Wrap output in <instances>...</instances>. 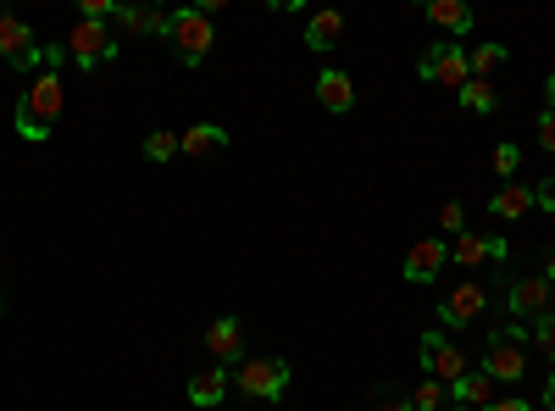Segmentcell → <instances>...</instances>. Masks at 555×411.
Masks as SVG:
<instances>
[{
	"label": "cell",
	"mask_w": 555,
	"mask_h": 411,
	"mask_svg": "<svg viewBox=\"0 0 555 411\" xmlns=\"http://www.w3.org/2000/svg\"><path fill=\"white\" fill-rule=\"evenodd\" d=\"M522 345H528V329H522V323L494 329V334H489V356H483V373H489L494 384H517V378L528 373Z\"/></svg>",
	"instance_id": "4"
},
{
	"label": "cell",
	"mask_w": 555,
	"mask_h": 411,
	"mask_svg": "<svg viewBox=\"0 0 555 411\" xmlns=\"http://www.w3.org/2000/svg\"><path fill=\"white\" fill-rule=\"evenodd\" d=\"M339 39H345V17L339 12H317L311 23H306V44L322 56V51H339Z\"/></svg>",
	"instance_id": "17"
},
{
	"label": "cell",
	"mask_w": 555,
	"mask_h": 411,
	"mask_svg": "<svg viewBox=\"0 0 555 411\" xmlns=\"http://www.w3.org/2000/svg\"><path fill=\"white\" fill-rule=\"evenodd\" d=\"M112 56H117V44H112L106 23L78 17V23H73V34H67V62H78L83 73H95V67H101V62H112Z\"/></svg>",
	"instance_id": "5"
},
{
	"label": "cell",
	"mask_w": 555,
	"mask_h": 411,
	"mask_svg": "<svg viewBox=\"0 0 555 411\" xmlns=\"http://www.w3.org/2000/svg\"><path fill=\"white\" fill-rule=\"evenodd\" d=\"M450 267V245L444 240H416L411 251H405V284H434L439 279V272Z\"/></svg>",
	"instance_id": "10"
},
{
	"label": "cell",
	"mask_w": 555,
	"mask_h": 411,
	"mask_svg": "<svg viewBox=\"0 0 555 411\" xmlns=\"http://www.w3.org/2000/svg\"><path fill=\"white\" fill-rule=\"evenodd\" d=\"M112 17L128 34H167V23H172V12H156V7H117Z\"/></svg>",
	"instance_id": "19"
},
{
	"label": "cell",
	"mask_w": 555,
	"mask_h": 411,
	"mask_svg": "<svg viewBox=\"0 0 555 411\" xmlns=\"http://www.w3.org/2000/svg\"><path fill=\"white\" fill-rule=\"evenodd\" d=\"M311 89H317V101L328 106V112H350V106H356V84H350L339 67H328V73H322Z\"/></svg>",
	"instance_id": "15"
},
{
	"label": "cell",
	"mask_w": 555,
	"mask_h": 411,
	"mask_svg": "<svg viewBox=\"0 0 555 411\" xmlns=\"http://www.w3.org/2000/svg\"><path fill=\"white\" fill-rule=\"evenodd\" d=\"M461 106H467V112H494V106H500L494 84H489V78H467V89H461Z\"/></svg>",
	"instance_id": "22"
},
{
	"label": "cell",
	"mask_w": 555,
	"mask_h": 411,
	"mask_svg": "<svg viewBox=\"0 0 555 411\" xmlns=\"http://www.w3.org/2000/svg\"><path fill=\"white\" fill-rule=\"evenodd\" d=\"M411 406H416V411H444V406H450V389H444L439 378H428V384L411 389Z\"/></svg>",
	"instance_id": "23"
},
{
	"label": "cell",
	"mask_w": 555,
	"mask_h": 411,
	"mask_svg": "<svg viewBox=\"0 0 555 411\" xmlns=\"http://www.w3.org/2000/svg\"><path fill=\"white\" fill-rule=\"evenodd\" d=\"M455 267H483V261H505L512 256V245H505L500 234H478V228H461L455 245H450Z\"/></svg>",
	"instance_id": "9"
},
{
	"label": "cell",
	"mask_w": 555,
	"mask_h": 411,
	"mask_svg": "<svg viewBox=\"0 0 555 411\" xmlns=\"http://www.w3.org/2000/svg\"><path fill=\"white\" fill-rule=\"evenodd\" d=\"M483 411H533V406H528V400H489Z\"/></svg>",
	"instance_id": "32"
},
{
	"label": "cell",
	"mask_w": 555,
	"mask_h": 411,
	"mask_svg": "<svg viewBox=\"0 0 555 411\" xmlns=\"http://www.w3.org/2000/svg\"><path fill=\"white\" fill-rule=\"evenodd\" d=\"M228 145V128L222 123H195L190 133H178V151L183 156H217Z\"/></svg>",
	"instance_id": "16"
},
{
	"label": "cell",
	"mask_w": 555,
	"mask_h": 411,
	"mask_svg": "<svg viewBox=\"0 0 555 411\" xmlns=\"http://www.w3.org/2000/svg\"><path fill=\"white\" fill-rule=\"evenodd\" d=\"M483 311H489V290H483V284H455V290L439 300V323H444V329H467V323H478Z\"/></svg>",
	"instance_id": "8"
},
{
	"label": "cell",
	"mask_w": 555,
	"mask_h": 411,
	"mask_svg": "<svg viewBox=\"0 0 555 411\" xmlns=\"http://www.w3.org/2000/svg\"><path fill=\"white\" fill-rule=\"evenodd\" d=\"M450 400H455V406H467V411H483L489 400H500V384H494L489 373H467L461 384H450Z\"/></svg>",
	"instance_id": "14"
},
{
	"label": "cell",
	"mask_w": 555,
	"mask_h": 411,
	"mask_svg": "<svg viewBox=\"0 0 555 411\" xmlns=\"http://www.w3.org/2000/svg\"><path fill=\"white\" fill-rule=\"evenodd\" d=\"M512 311L539 323L544 311H555V284H550V279H517V284H512Z\"/></svg>",
	"instance_id": "11"
},
{
	"label": "cell",
	"mask_w": 555,
	"mask_h": 411,
	"mask_svg": "<svg viewBox=\"0 0 555 411\" xmlns=\"http://www.w3.org/2000/svg\"><path fill=\"white\" fill-rule=\"evenodd\" d=\"M544 279H550V284H555V251H550V267H544Z\"/></svg>",
	"instance_id": "34"
},
{
	"label": "cell",
	"mask_w": 555,
	"mask_h": 411,
	"mask_svg": "<svg viewBox=\"0 0 555 411\" xmlns=\"http://www.w3.org/2000/svg\"><path fill=\"white\" fill-rule=\"evenodd\" d=\"M544 89H550V112H555V78H550V84H544Z\"/></svg>",
	"instance_id": "35"
},
{
	"label": "cell",
	"mask_w": 555,
	"mask_h": 411,
	"mask_svg": "<svg viewBox=\"0 0 555 411\" xmlns=\"http://www.w3.org/2000/svg\"><path fill=\"white\" fill-rule=\"evenodd\" d=\"M206 350L217 356V368H228L234 356H245V329L234 323V317H222V323L206 329Z\"/></svg>",
	"instance_id": "12"
},
{
	"label": "cell",
	"mask_w": 555,
	"mask_h": 411,
	"mask_svg": "<svg viewBox=\"0 0 555 411\" xmlns=\"http://www.w3.org/2000/svg\"><path fill=\"white\" fill-rule=\"evenodd\" d=\"M167 39H172V56H178L183 67H201V62L211 56V44H217V34H211V12H206V7H183V12H172Z\"/></svg>",
	"instance_id": "2"
},
{
	"label": "cell",
	"mask_w": 555,
	"mask_h": 411,
	"mask_svg": "<svg viewBox=\"0 0 555 411\" xmlns=\"http://www.w3.org/2000/svg\"><path fill=\"white\" fill-rule=\"evenodd\" d=\"M533 339H539V350L555 361V311H544L539 323H533Z\"/></svg>",
	"instance_id": "26"
},
{
	"label": "cell",
	"mask_w": 555,
	"mask_h": 411,
	"mask_svg": "<svg viewBox=\"0 0 555 411\" xmlns=\"http://www.w3.org/2000/svg\"><path fill=\"white\" fill-rule=\"evenodd\" d=\"M539 145L555 156V112H544V117H539Z\"/></svg>",
	"instance_id": "29"
},
{
	"label": "cell",
	"mask_w": 555,
	"mask_h": 411,
	"mask_svg": "<svg viewBox=\"0 0 555 411\" xmlns=\"http://www.w3.org/2000/svg\"><path fill=\"white\" fill-rule=\"evenodd\" d=\"M145 156H151V162H172V156H178V133H172V128L145 133Z\"/></svg>",
	"instance_id": "24"
},
{
	"label": "cell",
	"mask_w": 555,
	"mask_h": 411,
	"mask_svg": "<svg viewBox=\"0 0 555 411\" xmlns=\"http://www.w3.org/2000/svg\"><path fill=\"white\" fill-rule=\"evenodd\" d=\"M544 406H550V411H555V378H550V384H544Z\"/></svg>",
	"instance_id": "33"
},
{
	"label": "cell",
	"mask_w": 555,
	"mask_h": 411,
	"mask_svg": "<svg viewBox=\"0 0 555 411\" xmlns=\"http://www.w3.org/2000/svg\"><path fill=\"white\" fill-rule=\"evenodd\" d=\"M190 400L195 406H222L228 400V368H206L190 378Z\"/></svg>",
	"instance_id": "20"
},
{
	"label": "cell",
	"mask_w": 555,
	"mask_h": 411,
	"mask_svg": "<svg viewBox=\"0 0 555 411\" xmlns=\"http://www.w3.org/2000/svg\"><path fill=\"white\" fill-rule=\"evenodd\" d=\"M533 211V190L528 184H500L494 195H489V217H500V222H517V217H528Z\"/></svg>",
	"instance_id": "13"
},
{
	"label": "cell",
	"mask_w": 555,
	"mask_h": 411,
	"mask_svg": "<svg viewBox=\"0 0 555 411\" xmlns=\"http://www.w3.org/2000/svg\"><path fill=\"white\" fill-rule=\"evenodd\" d=\"M444 411H467V406H444Z\"/></svg>",
	"instance_id": "36"
},
{
	"label": "cell",
	"mask_w": 555,
	"mask_h": 411,
	"mask_svg": "<svg viewBox=\"0 0 555 411\" xmlns=\"http://www.w3.org/2000/svg\"><path fill=\"white\" fill-rule=\"evenodd\" d=\"M39 44H34V34H28V23L23 17H0V56H12V67L23 62V56H34Z\"/></svg>",
	"instance_id": "18"
},
{
	"label": "cell",
	"mask_w": 555,
	"mask_h": 411,
	"mask_svg": "<svg viewBox=\"0 0 555 411\" xmlns=\"http://www.w3.org/2000/svg\"><path fill=\"white\" fill-rule=\"evenodd\" d=\"M378 411H416V406H411V395H389V400H378Z\"/></svg>",
	"instance_id": "31"
},
{
	"label": "cell",
	"mask_w": 555,
	"mask_h": 411,
	"mask_svg": "<svg viewBox=\"0 0 555 411\" xmlns=\"http://www.w3.org/2000/svg\"><path fill=\"white\" fill-rule=\"evenodd\" d=\"M517 167H522V151H517V145H500V151H494V172H500V178H512Z\"/></svg>",
	"instance_id": "27"
},
{
	"label": "cell",
	"mask_w": 555,
	"mask_h": 411,
	"mask_svg": "<svg viewBox=\"0 0 555 411\" xmlns=\"http://www.w3.org/2000/svg\"><path fill=\"white\" fill-rule=\"evenodd\" d=\"M439 228H444V234H461V228H467V211H461L455 201H444L439 206Z\"/></svg>",
	"instance_id": "28"
},
{
	"label": "cell",
	"mask_w": 555,
	"mask_h": 411,
	"mask_svg": "<svg viewBox=\"0 0 555 411\" xmlns=\"http://www.w3.org/2000/svg\"><path fill=\"white\" fill-rule=\"evenodd\" d=\"M428 17H434L444 34H467V28H473V7H467V0H434Z\"/></svg>",
	"instance_id": "21"
},
{
	"label": "cell",
	"mask_w": 555,
	"mask_h": 411,
	"mask_svg": "<svg viewBox=\"0 0 555 411\" xmlns=\"http://www.w3.org/2000/svg\"><path fill=\"white\" fill-rule=\"evenodd\" d=\"M289 361L284 356H245L240 368H234V389L240 395H250V400H278L289 389Z\"/></svg>",
	"instance_id": "3"
},
{
	"label": "cell",
	"mask_w": 555,
	"mask_h": 411,
	"mask_svg": "<svg viewBox=\"0 0 555 411\" xmlns=\"http://www.w3.org/2000/svg\"><path fill=\"white\" fill-rule=\"evenodd\" d=\"M423 368H428V378H439V384L450 389V384L467 378V356H461V350L434 329V334H423Z\"/></svg>",
	"instance_id": "7"
},
{
	"label": "cell",
	"mask_w": 555,
	"mask_h": 411,
	"mask_svg": "<svg viewBox=\"0 0 555 411\" xmlns=\"http://www.w3.org/2000/svg\"><path fill=\"white\" fill-rule=\"evenodd\" d=\"M62 106H67V89H62V73H39L23 95H17V133L28 145H39V140H51L56 133V123H62Z\"/></svg>",
	"instance_id": "1"
},
{
	"label": "cell",
	"mask_w": 555,
	"mask_h": 411,
	"mask_svg": "<svg viewBox=\"0 0 555 411\" xmlns=\"http://www.w3.org/2000/svg\"><path fill=\"white\" fill-rule=\"evenodd\" d=\"M533 206H544V211H555V178H544V184L533 190Z\"/></svg>",
	"instance_id": "30"
},
{
	"label": "cell",
	"mask_w": 555,
	"mask_h": 411,
	"mask_svg": "<svg viewBox=\"0 0 555 411\" xmlns=\"http://www.w3.org/2000/svg\"><path fill=\"white\" fill-rule=\"evenodd\" d=\"M505 62V44H478V51L467 56V67H473V78H489L494 67Z\"/></svg>",
	"instance_id": "25"
},
{
	"label": "cell",
	"mask_w": 555,
	"mask_h": 411,
	"mask_svg": "<svg viewBox=\"0 0 555 411\" xmlns=\"http://www.w3.org/2000/svg\"><path fill=\"white\" fill-rule=\"evenodd\" d=\"M423 78L428 84H444V89H467V78H473V67H467V51L461 44H428V56H423Z\"/></svg>",
	"instance_id": "6"
}]
</instances>
